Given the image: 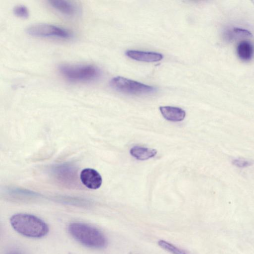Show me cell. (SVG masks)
<instances>
[{
    "mask_svg": "<svg viewBox=\"0 0 254 254\" xmlns=\"http://www.w3.org/2000/svg\"><path fill=\"white\" fill-rule=\"evenodd\" d=\"M10 222L17 232L27 237L41 238L49 232L48 225L40 218L32 214H15L11 217Z\"/></svg>",
    "mask_w": 254,
    "mask_h": 254,
    "instance_id": "cell-1",
    "label": "cell"
},
{
    "mask_svg": "<svg viewBox=\"0 0 254 254\" xmlns=\"http://www.w3.org/2000/svg\"><path fill=\"white\" fill-rule=\"evenodd\" d=\"M68 231L73 238L86 247L102 249L107 245L105 235L98 229L88 224L72 223L68 226Z\"/></svg>",
    "mask_w": 254,
    "mask_h": 254,
    "instance_id": "cell-2",
    "label": "cell"
},
{
    "mask_svg": "<svg viewBox=\"0 0 254 254\" xmlns=\"http://www.w3.org/2000/svg\"><path fill=\"white\" fill-rule=\"evenodd\" d=\"M59 71L65 78L76 82L91 81L100 75L99 69L90 64H63Z\"/></svg>",
    "mask_w": 254,
    "mask_h": 254,
    "instance_id": "cell-3",
    "label": "cell"
},
{
    "mask_svg": "<svg viewBox=\"0 0 254 254\" xmlns=\"http://www.w3.org/2000/svg\"><path fill=\"white\" fill-rule=\"evenodd\" d=\"M110 84L119 92L131 95L147 94L153 93L156 90L153 86L121 76L113 78Z\"/></svg>",
    "mask_w": 254,
    "mask_h": 254,
    "instance_id": "cell-4",
    "label": "cell"
},
{
    "mask_svg": "<svg viewBox=\"0 0 254 254\" xmlns=\"http://www.w3.org/2000/svg\"><path fill=\"white\" fill-rule=\"evenodd\" d=\"M26 32L28 35L36 37L69 39L72 37L71 33L66 29L47 23L31 25L27 28Z\"/></svg>",
    "mask_w": 254,
    "mask_h": 254,
    "instance_id": "cell-5",
    "label": "cell"
},
{
    "mask_svg": "<svg viewBox=\"0 0 254 254\" xmlns=\"http://www.w3.org/2000/svg\"><path fill=\"white\" fill-rule=\"evenodd\" d=\"M80 178L82 184L90 189L99 188L102 183L101 175L95 169L85 168L80 173Z\"/></svg>",
    "mask_w": 254,
    "mask_h": 254,
    "instance_id": "cell-6",
    "label": "cell"
},
{
    "mask_svg": "<svg viewBox=\"0 0 254 254\" xmlns=\"http://www.w3.org/2000/svg\"><path fill=\"white\" fill-rule=\"evenodd\" d=\"M51 7L60 13L68 16L76 15L78 8L72 2L64 0H54L48 1Z\"/></svg>",
    "mask_w": 254,
    "mask_h": 254,
    "instance_id": "cell-7",
    "label": "cell"
},
{
    "mask_svg": "<svg viewBox=\"0 0 254 254\" xmlns=\"http://www.w3.org/2000/svg\"><path fill=\"white\" fill-rule=\"evenodd\" d=\"M126 55L132 60L145 62H156L163 58L162 54L153 52L128 50Z\"/></svg>",
    "mask_w": 254,
    "mask_h": 254,
    "instance_id": "cell-8",
    "label": "cell"
},
{
    "mask_svg": "<svg viewBox=\"0 0 254 254\" xmlns=\"http://www.w3.org/2000/svg\"><path fill=\"white\" fill-rule=\"evenodd\" d=\"M159 109L162 116L168 121L180 122L183 121L186 116L185 111L179 107L161 106Z\"/></svg>",
    "mask_w": 254,
    "mask_h": 254,
    "instance_id": "cell-9",
    "label": "cell"
},
{
    "mask_svg": "<svg viewBox=\"0 0 254 254\" xmlns=\"http://www.w3.org/2000/svg\"><path fill=\"white\" fill-rule=\"evenodd\" d=\"M157 153L155 149L135 146L130 150V154L139 160H145L154 157Z\"/></svg>",
    "mask_w": 254,
    "mask_h": 254,
    "instance_id": "cell-10",
    "label": "cell"
},
{
    "mask_svg": "<svg viewBox=\"0 0 254 254\" xmlns=\"http://www.w3.org/2000/svg\"><path fill=\"white\" fill-rule=\"evenodd\" d=\"M237 53L241 60L244 61H249L253 58L254 55V47L248 41H242L238 45Z\"/></svg>",
    "mask_w": 254,
    "mask_h": 254,
    "instance_id": "cell-11",
    "label": "cell"
},
{
    "mask_svg": "<svg viewBox=\"0 0 254 254\" xmlns=\"http://www.w3.org/2000/svg\"><path fill=\"white\" fill-rule=\"evenodd\" d=\"M158 245L162 249L171 254H191L164 240H159L158 242Z\"/></svg>",
    "mask_w": 254,
    "mask_h": 254,
    "instance_id": "cell-12",
    "label": "cell"
},
{
    "mask_svg": "<svg viewBox=\"0 0 254 254\" xmlns=\"http://www.w3.org/2000/svg\"><path fill=\"white\" fill-rule=\"evenodd\" d=\"M14 15L19 18H27L29 16L28 8L23 5H17L13 9Z\"/></svg>",
    "mask_w": 254,
    "mask_h": 254,
    "instance_id": "cell-13",
    "label": "cell"
},
{
    "mask_svg": "<svg viewBox=\"0 0 254 254\" xmlns=\"http://www.w3.org/2000/svg\"><path fill=\"white\" fill-rule=\"evenodd\" d=\"M232 164L238 168H243L250 166L253 162L243 159H236L233 160Z\"/></svg>",
    "mask_w": 254,
    "mask_h": 254,
    "instance_id": "cell-14",
    "label": "cell"
},
{
    "mask_svg": "<svg viewBox=\"0 0 254 254\" xmlns=\"http://www.w3.org/2000/svg\"><path fill=\"white\" fill-rule=\"evenodd\" d=\"M234 32L237 35L249 36L252 35L251 33L248 30L241 28H236L233 30Z\"/></svg>",
    "mask_w": 254,
    "mask_h": 254,
    "instance_id": "cell-15",
    "label": "cell"
},
{
    "mask_svg": "<svg viewBox=\"0 0 254 254\" xmlns=\"http://www.w3.org/2000/svg\"><path fill=\"white\" fill-rule=\"evenodd\" d=\"M6 254H23L21 252L17 250H11L8 252Z\"/></svg>",
    "mask_w": 254,
    "mask_h": 254,
    "instance_id": "cell-16",
    "label": "cell"
}]
</instances>
